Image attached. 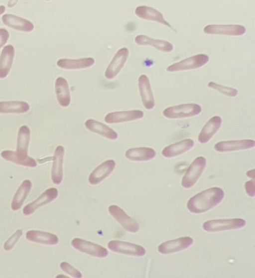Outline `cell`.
Segmentation results:
<instances>
[{"label":"cell","instance_id":"cell-1","mask_svg":"<svg viewBox=\"0 0 255 278\" xmlns=\"http://www.w3.org/2000/svg\"><path fill=\"white\" fill-rule=\"evenodd\" d=\"M30 131L26 125L21 126L18 132L16 151L5 150L1 152V157L10 162L27 167L37 165L34 159L28 156V147L30 140Z\"/></svg>","mask_w":255,"mask_h":278},{"label":"cell","instance_id":"cell-2","mask_svg":"<svg viewBox=\"0 0 255 278\" xmlns=\"http://www.w3.org/2000/svg\"><path fill=\"white\" fill-rule=\"evenodd\" d=\"M223 190L219 187H212L203 191L188 201L187 207L193 213H201L217 205L224 198Z\"/></svg>","mask_w":255,"mask_h":278},{"label":"cell","instance_id":"cell-3","mask_svg":"<svg viewBox=\"0 0 255 278\" xmlns=\"http://www.w3.org/2000/svg\"><path fill=\"white\" fill-rule=\"evenodd\" d=\"M201 107L198 104H183L166 108L163 111V115L169 119H181L196 116L201 113Z\"/></svg>","mask_w":255,"mask_h":278},{"label":"cell","instance_id":"cell-4","mask_svg":"<svg viewBox=\"0 0 255 278\" xmlns=\"http://www.w3.org/2000/svg\"><path fill=\"white\" fill-rule=\"evenodd\" d=\"M206 165V160L203 156L195 158L183 176L181 184L185 188L192 187L198 180Z\"/></svg>","mask_w":255,"mask_h":278},{"label":"cell","instance_id":"cell-5","mask_svg":"<svg viewBox=\"0 0 255 278\" xmlns=\"http://www.w3.org/2000/svg\"><path fill=\"white\" fill-rule=\"evenodd\" d=\"M245 224V220L241 218L217 219L205 222L203 228L206 231L214 232L239 229Z\"/></svg>","mask_w":255,"mask_h":278},{"label":"cell","instance_id":"cell-6","mask_svg":"<svg viewBox=\"0 0 255 278\" xmlns=\"http://www.w3.org/2000/svg\"><path fill=\"white\" fill-rule=\"evenodd\" d=\"M208 55L199 54L183 59L169 66L166 70L169 72L184 71L200 68L208 63Z\"/></svg>","mask_w":255,"mask_h":278},{"label":"cell","instance_id":"cell-7","mask_svg":"<svg viewBox=\"0 0 255 278\" xmlns=\"http://www.w3.org/2000/svg\"><path fill=\"white\" fill-rule=\"evenodd\" d=\"M71 245L78 251L97 258H105L108 255L106 248L82 239H73L71 241Z\"/></svg>","mask_w":255,"mask_h":278},{"label":"cell","instance_id":"cell-8","mask_svg":"<svg viewBox=\"0 0 255 278\" xmlns=\"http://www.w3.org/2000/svg\"><path fill=\"white\" fill-rule=\"evenodd\" d=\"M108 211L113 217L127 231L135 233L139 230V226L137 222L128 215L119 206L112 205L109 207Z\"/></svg>","mask_w":255,"mask_h":278},{"label":"cell","instance_id":"cell-9","mask_svg":"<svg viewBox=\"0 0 255 278\" xmlns=\"http://www.w3.org/2000/svg\"><path fill=\"white\" fill-rule=\"evenodd\" d=\"M108 247L113 252L128 255L141 257L145 254L142 246L127 242L111 241L108 243Z\"/></svg>","mask_w":255,"mask_h":278},{"label":"cell","instance_id":"cell-10","mask_svg":"<svg viewBox=\"0 0 255 278\" xmlns=\"http://www.w3.org/2000/svg\"><path fill=\"white\" fill-rule=\"evenodd\" d=\"M204 32L209 34H219L232 36L242 35L245 33L246 28L241 25L210 24L204 28Z\"/></svg>","mask_w":255,"mask_h":278},{"label":"cell","instance_id":"cell-11","mask_svg":"<svg viewBox=\"0 0 255 278\" xmlns=\"http://www.w3.org/2000/svg\"><path fill=\"white\" fill-rule=\"evenodd\" d=\"M128 56V50L127 48L119 49L107 67L105 76L108 79L115 77L120 72Z\"/></svg>","mask_w":255,"mask_h":278},{"label":"cell","instance_id":"cell-12","mask_svg":"<svg viewBox=\"0 0 255 278\" xmlns=\"http://www.w3.org/2000/svg\"><path fill=\"white\" fill-rule=\"evenodd\" d=\"M193 242L190 237H181L162 243L158 246V251L164 255L177 252L188 248Z\"/></svg>","mask_w":255,"mask_h":278},{"label":"cell","instance_id":"cell-13","mask_svg":"<svg viewBox=\"0 0 255 278\" xmlns=\"http://www.w3.org/2000/svg\"><path fill=\"white\" fill-rule=\"evenodd\" d=\"M255 141L252 139L222 141L214 145L215 149L221 152L248 149L254 147Z\"/></svg>","mask_w":255,"mask_h":278},{"label":"cell","instance_id":"cell-14","mask_svg":"<svg viewBox=\"0 0 255 278\" xmlns=\"http://www.w3.org/2000/svg\"><path fill=\"white\" fill-rule=\"evenodd\" d=\"M58 194V190L55 188L47 189L38 198L26 205L23 209V213L25 215L31 214L39 207L54 200Z\"/></svg>","mask_w":255,"mask_h":278},{"label":"cell","instance_id":"cell-15","mask_svg":"<svg viewBox=\"0 0 255 278\" xmlns=\"http://www.w3.org/2000/svg\"><path fill=\"white\" fill-rule=\"evenodd\" d=\"M143 115V112L138 110L114 112L107 114L104 120L110 124L120 123L140 119Z\"/></svg>","mask_w":255,"mask_h":278},{"label":"cell","instance_id":"cell-16","mask_svg":"<svg viewBox=\"0 0 255 278\" xmlns=\"http://www.w3.org/2000/svg\"><path fill=\"white\" fill-rule=\"evenodd\" d=\"M116 162L113 159L105 161L98 166L90 174L88 181L92 185H96L107 177L113 171Z\"/></svg>","mask_w":255,"mask_h":278},{"label":"cell","instance_id":"cell-17","mask_svg":"<svg viewBox=\"0 0 255 278\" xmlns=\"http://www.w3.org/2000/svg\"><path fill=\"white\" fill-rule=\"evenodd\" d=\"M135 13L141 18L157 22L167 26L174 30V32H176L172 26L164 19L163 14L153 7L145 5L139 6L135 8Z\"/></svg>","mask_w":255,"mask_h":278},{"label":"cell","instance_id":"cell-18","mask_svg":"<svg viewBox=\"0 0 255 278\" xmlns=\"http://www.w3.org/2000/svg\"><path fill=\"white\" fill-rule=\"evenodd\" d=\"M138 87L141 101L144 107L147 110L153 108L155 101L148 78L141 75L138 78Z\"/></svg>","mask_w":255,"mask_h":278},{"label":"cell","instance_id":"cell-19","mask_svg":"<svg viewBox=\"0 0 255 278\" xmlns=\"http://www.w3.org/2000/svg\"><path fill=\"white\" fill-rule=\"evenodd\" d=\"M64 153V148L62 145L57 146L54 151L51 170V179L55 184H59L62 180V165Z\"/></svg>","mask_w":255,"mask_h":278},{"label":"cell","instance_id":"cell-20","mask_svg":"<svg viewBox=\"0 0 255 278\" xmlns=\"http://www.w3.org/2000/svg\"><path fill=\"white\" fill-rule=\"evenodd\" d=\"M194 143L192 139H185L166 146L162 150L161 153L167 158L175 157L190 150Z\"/></svg>","mask_w":255,"mask_h":278},{"label":"cell","instance_id":"cell-21","mask_svg":"<svg viewBox=\"0 0 255 278\" xmlns=\"http://www.w3.org/2000/svg\"><path fill=\"white\" fill-rule=\"evenodd\" d=\"M222 119L219 116L211 118L202 129L198 137V140L201 143L209 141L220 129L222 124Z\"/></svg>","mask_w":255,"mask_h":278},{"label":"cell","instance_id":"cell-22","mask_svg":"<svg viewBox=\"0 0 255 278\" xmlns=\"http://www.w3.org/2000/svg\"><path fill=\"white\" fill-rule=\"evenodd\" d=\"M2 21L6 26L19 31L30 32L34 28L33 23L30 21L12 14L3 15Z\"/></svg>","mask_w":255,"mask_h":278},{"label":"cell","instance_id":"cell-23","mask_svg":"<svg viewBox=\"0 0 255 278\" xmlns=\"http://www.w3.org/2000/svg\"><path fill=\"white\" fill-rule=\"evenodd\" d=\"M86 128L90 131L98 134L108 139H116L118 134L109 126L93 119H88L85 123Z\"/></svg>","mask_w":255,"mask_h":278},{"label":"cell","instance_id":"cell-24","mask_svg":"<svg viewBox=\"0 0 255 278\" xmlns=\"http://www.w3.org/2000/svg\"><path fill=\"white\" fill-rule=\"evenodd\" d=\"M26 239L31 242L48 245L58 243V237L52 233L37 230H29L26 233Z\"/></svg>","mask_w":255,"mask_h":278},{"label":"cell","instance_id":"cell-25","mask_svg":"<svg viewBox=\"0 0 255 278\" xmlns=\"http://www.w3.org/2000/svg\"><path fill=\"white\" fill-rule=\"evenodd\" d=\"M125 155L128 159L132 161H147L155 157L156 152L150 147H134L128 149Z\"/></svg>","mask_w":255,"mask_h":278},{"label":"cell","instance_id":"cell-26","mask_svg":"<svg viewBox=\"0 0 255 278\" xmlns=\"http://www.w3.org/2000/svg\"><path fill=\"white\" fill-rule=\"evenodd\" d=\"M14 48L11 45L5 46L0 56V78L5 77L11 67L14 56Z\"/></svg>","mask_w":255,"mask_h":278},{"label":"cell","instance_id":"cell-27","mask_svg":"<svg viewBox=\"0 0 255 278\" xmlns=\"http://www.w3.org/2000/svg\"><path fill=\"white\" fill-rule=\"evenodd\" d=\"M55 92L59 104L66 107L70 103V94L67 81L63 77H58L55 83Z\"/></svg>","mask_w":255,"mask_h":278},{"label":"cell","instance_id":"cell-28","mask_svg":"<svg viewBox=\"0 0 255 278\" xmlns=\"http://www.w3.org/2000/svg\"><path fill=\"white\" fill-rule=\"evenodd\" d=\"M135 42L139 45L152 46L157 50L164 52H170L173 48L172 44L167 41L153 39L144 35L136 36Z\"/></svg>","mask_w":255,"mask_h":278},{"label":"cell","instance_id":"cell-29","mask_svg":"<svg viewBox=\"0 0 255 278\" xmlns=\"http://www.w3.org/2000/svg\"><path fill=\"white\" fill-rule=\"evenodd\" d=\"M95 62L92 57H85L78 59H60L57 62V65L60 68L67 69H83L91 67Z\"/></svg>","mask_w":255,"mask_h":278},{"label":"cell","instance_id":"cell-30","mask_svg":"<svg viewBox=\"0 0 255 278\" xmlns=\"http://www.w3.org/2000/svg\"><path fill=\"white\" fill-rule=\"evenodd\" d=\"M31 187L32 183L29 180L26 179L22 182L13 196L11 204L13 210L16 211L21 208Z\"/></svg>","mask_w":255,"mask_h":278},{"label":"cell","instance_id":"cell-31","mask_svg":"<svg viewBox=\"0 0 255 278\" xmlns=\"http://www.w3.org/2000/svg\"><path fill=\"white\" fill-rule=\"evenodd\" d=\"M30 107L28 103L21 101L0 102V113L20 114L27 112Z\"/></svg>","mask_w":255,"mask_h":278},{"label":"cell","instance_id":"cell-32","mask_svg":"<svg viewBox=\"0 0 255 278\" xmlns=\"http://www.w3.org/2000/svg\"><path fill=\"white\" fill-rule=\"evenodd\" d=\"M208 86L211 88L217 90L219 92L229 97H234L237 95L238 90L235 88L226 87L214 82H210Z\"/></svg>","mask_w":255,"mask_h":278},{"label":"cell","instance_id":"cell-33","mask_svg":"<svg viewBox=\"0 0 255 278\" xmlns=\"http://www.w3.org/2000/svg\"><path fill=\"white\" fill-rule=\"evenodd\" d=\"M60 267L64 272L71 276L72 277L77 278L82 277L81 273L67 262H63L61 263Z\"/></svg>","mask_w":255,"mask_h":278},{"label":"cell","instance_id":"cell-34","mask_svg":"<svg viewBox=\"0 0 255 278\" xmlns=\"http://www.w3.org/2000/svg\"><path fill=\"white\" fill-rule=\"evenodd\" d=\"M22 231L18 230L4 243L3 248L6 251L11 250L22 235Z\"/></svg>","mask_w":255,"mask_h":278},{"label":"cell","instance_id":"cell-35","mask_svg":"<svg viewBox=\"0 0 255 278\" xmlns=\"http://www.w3.org/2000/svg\"><path fill=\"white\" fill-rule=\"evenodd\" d=\"M245 187L247 193L251 197H254L255 195V182L253 180L247 181L245 184Z\"/></svg>","mask_w":255,"mask_h":278},{"label":"cell","instance_id":"cell-36","mask_svg":"<svg viewBox=\"0 0 255 278\" xmlns=\"http://www.w3.org/2000/svg\"><path fill=\"white\" fill-rule=\"evenodd\" d=\"M9 38V33L4 28H0V48L2 47L7 41Z\"/></svg>","mask_w":255,"mask_h":278},{"label":"cell","instance_id":"cell-37","mask_svg":"<svg viewBox=\"0 0 255 278\" xmlns=\"http://www.w3.org/2000/svg\"><path fill=\"white\" fill-rule=\"evenodd\" d=\"M247 175L254 179L255 178V169H253L252 170H249L247 172Z\"/></svg>","mask_w":255,"mask_h":278},{"label":"cell","instance_id":"cell-38","mask_svg":"<svg viewBox=\"0 0 255 278\" xmlns=\"http://www.w3.org/2000/svg\"><path fill=\"white\" fill-rule=\"evenodd\" d=\"M5 10V7L3 5H0V15L2 14Z\"/></svg>","mask_w":255,"mask_h":278}]
</instances>
